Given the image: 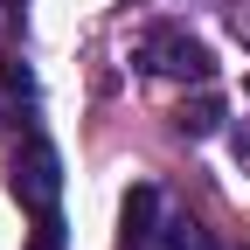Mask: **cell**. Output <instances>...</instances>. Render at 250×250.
Here are the masks:
<instances>
[{
	"label": "cell",
	"instance_id": "1",
	"mask_svg": "<svg viewBox=\"0 0 250 250\" xmlns=\"http://www.w3.org/2000/svg\"><path fill=\"white\" fill-rule=\"evenodd\" d=\"M139 70L181 77V83H208L215 77V56H208V42L188 35V28H153V35H139Z\"/></svg>",
	"mask_w": 250,
	"mask_h": 250
},
{
	"label": "cell",
	"instance_id": "2",
	"mask_svg": "<svg viewBox=\"0 0 250 250\" xmlns=\"http://www.w3.org/2000/svg\"><path fill=\"white\" fill-rule=\"evenodd\" d=\"M56 195H62V153H56L49 139H28L21 160H14V202L35 208V215H49Z\"/></svg>",
	"mask_w": 250,
	"mask_h": 250
},
{
	"label": "cell",
	"instance_id": "3",
	"mask_svg": "<svg viewBox=\"0 0 250 250\" xmlns=\"http://www.w3.org/2000/svg\"><path fill=\"white\" fill-rule=\"evenodd\" d=\"M153 215H160V195L139 181L132 195H125V208H118V236H125V250H146L153 236H160V229H153Z\"/></svg>",
	"mask_w": 250,
	"mask_h": 250
},
{
	"label": "cell",
	"instance_id": "4",
	"mask_svg": "<svg viewBox=\"0 0 250 250\" xmlns=\"http://www.w3.org/2000/svg\"><path fill=\"white\" fill-rule=\"evenodd\" d=\"M174 125H181L188 139H208V132H223V98H215V90H202V98H188Z\"/></svg>",
	"mask_w": 250,
	"mask_h": 250
},
{
	"label": "cell",
	"instance_id": "5",
	"mask_svg": "<svg viewBox=\"0 0 250 250\" xmlns=\"http://www.w3.org/2000/svg\"><path fill=\"white\" fill-rule=\"evenodd\" d=\"M146 250H215V243H208V229L195 223V215H181V223H167V229L153 236Z\"/></svg>",
	"mask_w": 250,
	"mask_h": 250
},
{
	"label": "cell",
	"instance_id": "6",
	"mask_svg": "<svg viewBox=\"0 0 250 250\" xmlns=\"http://www.w3.org/2000/svg\"><path fill=\"white\" fill-rule=\"evenodd\" d=\"M28 250H62V215L49 208V215H35V243Z\"/></svg>",
	"mask_w": 250,
	"mask_h": 250
},
{
	"label": "cell",
	"instance_id": "7",
	"mask_svg": "<svg viewBox=\"0 0 250 250\" xmlns=\"http://www.w3.org/2000/svg\"><path fill=\"white\" fill-rule=\"evenodd\" d=\"M236 153H243V160H250V125H243V132H236Z\"/></svg>",
	"mask_w": 250,
	"mask_h": 250
}]
</instances>
